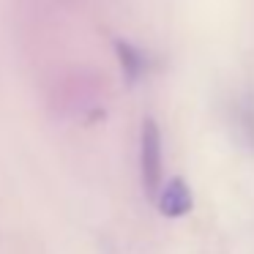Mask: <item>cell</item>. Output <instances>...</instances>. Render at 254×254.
Here are the masks:
<instances>
[{"instance_id":"obj_3","label":"cell","mask_w":254,"mask_h":254,"mask_svg":"<svg viewBox=\"0 0 254 254\" xmlns=\"http://www.w3.org/2000/svg\"><path fill=\"white\" fill-rule=\"evenodd\" d=\"M118 55H121V66L126 68V74H128V79H137L139 77V71H142V66H145V61H142V55H139L137 50H134L131 44H126V41H118Z\"/></svg>"},{"instance_id":"obj_1","label":"cell","mask_w":254,"mask_h":254,"mask_svg":"<svg viewBox=\"0 0 254 254\" xmlns=\"http://www.w3.org/2000/svg\"><path fill=\"white\" fill-rule=\"evenodd\" d=\"M139 170H142V186L150 197L161 191V131L153 118L142 121L139 131Z\"/></svg>"},{"instance_id":"obj_2","label":"cell","mask_w":254,"mask_h":254,"mask_svg":"<svg viewBox=\"0 0 254 254\" xmlns=\"http://www.w3.org/2000/svg\"><path fill=\"white\" fill-rule=\"evenodd\" d=\"M159 208L164 216H186L191 210V191L183 178H170L159 191Z\"/></svg>"}]
</instances>
